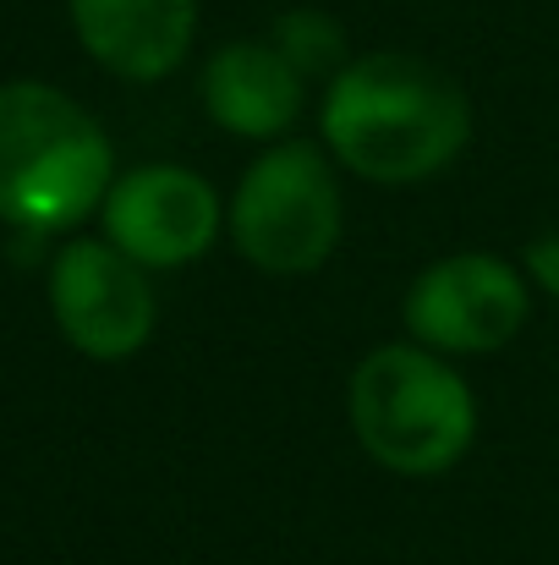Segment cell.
<instances>
[{"label": "cell", "instance_id": "cell-8", "mask_svg": "<svg viewBox=\"0 0 559 565\" xmlns=\"http://www.w3.org/2000/svg\"><path fill=\"white\" fill-rule=\"evenodd\" d=\"M308 99V77L291 66V55L275 39H230L208 55L203 66V110L214 127L252 138V143H280Z\"/></svg>", "mask_w": 559, "mask_h": 565}, {"label": "cell", "instance_id": "cell-3", "mask_svg": "<svg viewBox=\"0 0 559 565\" xmlns=\"http://www.w3.org/2000/svg\"><path fill=\"white\" fill-rule=\"evenodd\" d=\"M357 445L384 472L439 478L477 439V395L422 341H389L357 363L346 384Z\"/></svg>", "mask_w": 559, "mask_h": 565}, {"label": "cell", "instance_id": "cell-1", "mask_svg": "<svg viewBox=\"0 0 559 565\" xmlns=\"http://www.w3.org/2000/svg\"><path fill=\"white\" fill-rule=\"evenodd\" d=\"M324 143L335 166L378 188H411L455 166L472 143V99L450 72L406 50L352 55L324 88Z\"/></svg>", "mask_w": 559, "mask_h": 565}, {"label": "cell", "instance_id": "cell-7", "mask_svg": "<svg viewBox=\"0 0 559 565\" xmlns=\"http://www.w3.org/2000/svg\"><path fill=\"white\" fill-rule=\"evenodd\" d=\"M99 214L105 236L143 269H186L214 247L225 203L208 177L186 166H138L110 182Z\"/></svg>", "mask_w": 559, "mask_h": 565}, {"label": "cell", "instance_id": "cell-11", "mask_svg": "<svg viewBox=\"0 0 559 565\" xmlns=\"http://www.w3.org/2000/svg\"><path fill=\"white\" fill-rule=\"evenodd\" d=\"M522 269H527V280H533L544 297H555L559 302V236H538V242H527Z\"/></svg>", "mask_w": 559, "mask_h": 565}, {"label": "cell", "instance_id": "cell-2", "mask_svg": "<svg viewBox=\"0 0 559 565\" xmlns=\"http://www.w3.org/2000/svg\"><path fill=\"white\" fill-rule=\"evenodd\" d=\"M116 154L105 127L50 83H0V220L66 231L105 203Z\"/></svg>", "mask_w": 559, "mask_h": 565}, {"label": "cell", "instance_id": "cell-10", "mask_svg": "<svg viewBox=\"0 0 559 565\" xmlns=\"http://www.w3.org/2000/svg\"><path fill=\"white\" fill-rule=\"evenodd\" d=\"M269 39L291 55V66L302 72V77H335L352 55H346V28L330 17V11H319V6H291V11H280L275 22H269Z\"/></svg>", "mask_w": 559, "mask_h": 565}, {"label": "cell", "instance_id": "cell-4", "mask_svg": "<svg viewBox=\"0 0 559 565\" xmlns=\"http://www.w3.org/2000/svg\"><path fill=\"white\" fill-rule=\"evenodd\" d=\"M230 242L264 275H313L330 264L346 231L341 177L313 143H275L247 166L241 188L225 209Z\"/></svg>", "mask_w": 559, "mask_h": 565}, {"label": "cell", "instance_id": "cell-6", "mask_svg": "<svg viewBox=\"0 0 559 565\" xmlns=\"http://www.w3.org/2000/svg\"><path fill=\"white\" fill-rule=\"evenodd\" d=\"M50 313L83 358L121 363L149 347L160 302L138 258H127L110 236H83L66 242L50 264Z\"/></svg>", "mask_w": 559, "mask_h": 565}, {"label": "cell", "instance_id": "cell-5", "mask_svg": "<svg viewBox=\"0 0 559 565\" xmlns=\"http://www.w3.org/2000/svg\"><path fill=\"white\" fill-rule=\"evenodd\" d=\"M400 319L444 358H488L527 330L533 280L499 253H450L411 280Z\"/></svg>", "mask_w": 559, "mask_h": 565}, {"label": "cell", "instance_id": "cell-9", "mask_svg": "<svg viewBox=\"0 0 559 565\" xmlns=\"http://www.w3.org/2000/svg\"><path fill=\"white\" fill-rule=\"evenodd\" d=\"M77 44L127 83H160L197 39V0H66Z\"/></svg>", "mask_w": 559, "mask_h": 565}]
</instances>
